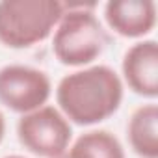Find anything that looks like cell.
I'll return each mask as SVG.
<instances>
[{
  "label": "cell",
  "instance_id": "7",
  "mask_svg": "<svg viewBox=\"0 0 158 158\" xmlns=\"http://www.w3.org/2000/svg\"><path fill=\"white\" fill-rule=\"evenodd\" d=\"M158 11L152 0H110L104 6V21L121 37L139 39L156 26Z\"/></svg>",
  "mask_w": 158,
  "mask_h": 158
},
{
  "label": "cell",
  "instance_id": "3",
  "mask_svg": "<svg viewBox=\"0 0 158 158\" xmlns=\"http://www.w3.org/2000/svg\"><path fill=\"white\" fill-rule=\"evenodd\" d=\"M67 10L58 0H2L0 43L8 48H30L52 35Z\"/></svg>",
  "mask_w": 158,
  "mask_h": 158
},
{
  "label": "cell",
  "instance_id": "1",
  "mask_svg": "<svg viewBox=\"0 0 158 158\" xmlns=\"http://www.w3.org/2000/svg\"><path fill=\"white\" fill-rule=\"evenodd\" d=\"M125 84L108 65H88L65 74L58 88V110L69 123L91 127L112 117L123 102Z\"/></svg>",
  "mask_w": 158,
  "mask_h": 158
},
{
  "label": "cell",
  "instance_id": "8",
  "mask_svg": "<svg viewBox=\"0 0 158 158\" xmlns=\"http://www.w3.org/2000/svg\"><path fill=\"white\" fill-rule=\"evenodd\" d=\"M127 138L132 152L139 158H158V106L154 102L141 104L132 112Z\"/></svg>",
  "mask_w": 158,
  "mask_h": 158
},
{
  "label": "cell",
  "instance_id": "9",
  "mask_svg": "<svg viewBox=\"0 0 158 158\" xmlns=\"http://www.w3.org/2000/svg\"><path fill=\"white\" fill-rule=\"evenodd\" d=\"M67 158H125V149L110 130H88L67 149Z\"/></svg>",
  "mask_w": 158,
  "mask_h": 158
},
{
  "label": "cell",
  "instance_id": "5",
  "mask_svg": "<svg viewBox=\"0 0 158 158\" xmlns=\"http://www.w3.org/2000/svg\"><path fill=\"white\" fill-rule=\"evenodd\" d=\"M52 82L45 71L23 63L0 67V104L21 115L47 106Z\"/></svg>",
  "mask_w": 158,
  "mask_h": 158
},
{
  "label": "cell",
  "instance_id": "6",
  "mask_svg": "<svg viewBox=\"0 0 158 158\" xmlns=\"http://www.w3.org/2000/svg\"><path fill=\"white\" fill-rule=\"evenodd\" d=\"M121 80L143 99L158 97V45L154 39L134 43L123 56Z\"/></svg>",
  "mask_w": 158,
  "mask_h": 158
},
{
  "label": "cell",
  "instance_id": "10",
  "mask_svg": "<svg viewBox=\"0 0 158 158\" xmlns=\"http://www.w3.org/2000/svg\"><path fill=\"white\" fill-rule=\"evenodd\" d=\"M4 134H6V119H4V114L0 112V141H2Z\"/></svg>",
  "mask_w": 158,
  "mask_h": 158
},
{
  "label": "cell",
  "instance_id": "4",
  "mask_svg": "<svg viewBox=\"0 0 158 158\" xmlns=\"http://www.w3.org/2000/svg\"><path fill=\"white\" fill-rule=\"evenodd\" d=\"M17 138L28 152L39 158H56L65 154L73 143V127L58 108L43 106L21 115Z\"/></svg>",
  "mask_w": 158,
  "mask_h": 158
},
{
  "label": "cell",
  "instance_id": "2",
  "mask_svg": "<svg viewBox=\"0 0 158 158\" xmlns=\"http://www.w3.org/2000/svg\"><path fill=\"white\" fill-rule=\"evenodd\" d=\"M108 34L99 17L86 6L67 4L52 32V52L61 65L88 67L106 48Z\"/></svg>",
  "mask_w": 158,
  "mask_h": 158
},
{
  "label": "cell",
  "instance_id": "12",
  "mask_svg": "<svg viewBox=\"0 0 158 158\" xmlns=\"http://www.w3.org/2000/svg\"><path fill=\"white\" fill-rule=\"evenodd\" d=\"M56 158H67V154H61V156H56Z\"/></svg>",
  "mask_w": 158,
  "mask_h": 158
},
{
  "label": "cell",
  "instance_id": "11",
  "mask_svg": "<svg viewBox=\"0 0 158 158\" xmlns=\"http://www.w3.org/2000/svg\"><path fill=\"white\" fill-rule=\"evenodd\" d=\"M4 158H24V156H4Z\"/></svg>",
  "mask_w": 158,
  "mask_h": 158
}]
</instances>
